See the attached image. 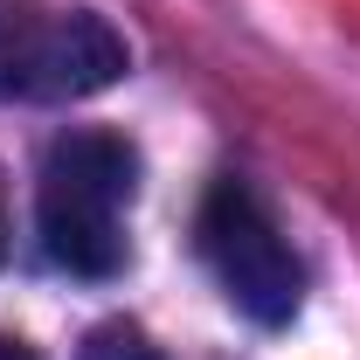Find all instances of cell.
I'll return each mask as SVG.
<instances>
[{
  "mask_svg": "<svg viewBox=\"0 0 360 360\" xmlns=\"http://www.w3.org/2000/svg\"><path fill=\"white\" fill-rule=\"evenodd\" d=\"M0 257H7V187H0Z\"/></svg>",
  "mask_w": 360,
  "mask_h": 360,
  "instance_id": "obj_5",
  "label": "cell"
},
{
  "mask_svg": "<svg viewBox=\"0 0 360 360\" xmlns=\"http://www.w3.org/2000/svg\"><path fill=\"white\" fill-rule=\"evenodd\" d=\"M132 194L139 153L118 132H63L42 160V194H35L42 250L70 277H118Z\"/></svg>",
  "mask_w": 360,
  "mask_h": 360,
  "instance_id": "obj_1",
  "label": "cell"
},
{
  "mask_svg": "<svg viewBox=\"0 0 360 360\" xmlns=\"http://www.w3.org/2000/svg\"><path fill=\"white\" fill-rule=\"evenodd\" d=\"M77 360H167V354H160L139 326H97V333L84 340V354H77Z\"/></svg>",
  "mask_w": 360,
  "mask_h": 360,
  "instance_id": "obj_4",
  "label": "cell"
},
{
  "mask_svg": "<svg viewBox=\"0 0 360 360\" xmlns=\"http://www.w3.org/2000/svg\"><path fill=\"white\" fill-rule=\"evenodd\" d=\"M132 70L125 35L90 14H35V7H0V97H97Z\"/></svg>",
  "mask_w": 360,
  "mask_h": 360,
  "instance_id": "obj_3",
  "label": "cell"
},
{
  "mask_svg": "<svg viewBox=\"0 0 360 360\" xmlns=\"http://www.w3.org/2000/svg\"><path fill=\"white\" fill-rule=\"evenodd\" d=\"M0 360H28V354H21V340H0Z\"/></svg>",
  "mask_w": 360,
  "mask_h": 360,
  "instance_id": "obj_6",
  "label": "cell"
},
{
  "mask_svg": "<svg viewBox=\"0 0 360 360\" xmlns=\"http://www.w3.org/2000/svg\"><path fill=\"white\" fill-rule=\"evenodd\" d=\"M201 257L222 277L229 305L250 312L257 326H284L305 298V264L291 250V236L277 229L270 201L250 180H215L201 201Z\"/></svg>",
  "mask_w": 360,
  "mask_h": 360,
  "instance_id": "obj_2",
  "label": "cell"
}]
</instances>
